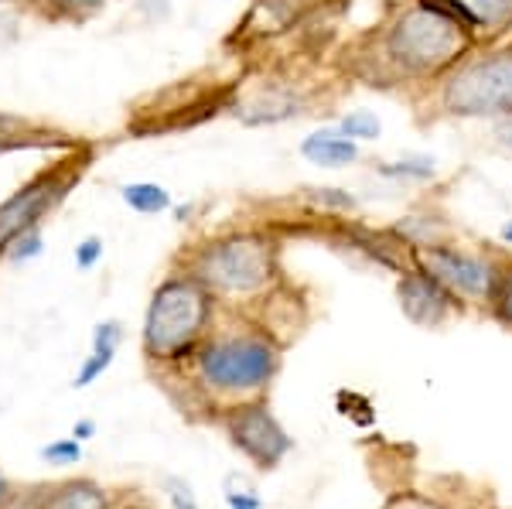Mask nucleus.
Instances as JSON below:
<instances>
[{
	"label": "nucleus",
	"instance_id": "obj_4",
	"mask_svg": "<svg viewBox=\"0 0 512 509\" xmlns=\"http://www.w3.org/2000/svg\"><path fill=\"white\" fill-rule=\"evenodd\" d=\"M475 38L465 35L458 24L444 21L441 14L427 11L424 4H410L386 24L383 31V62L403 79H437L448 76L465 55L472 52Z\"/></svg>",
	"mask_w": 512,
	"mask_h": 509
},
{
	"label": "nucleus",
	"instance_id": "obj_9",
	"mask_svg": "<svg viewBox=\"0 0 512 509\" xmlns=\"http://www.w3.org/2000/svg\"><path fill=\"white\" fill-rule=\"evenodd\" d=\"M396 301H400L403 318L417 328H441L454 315L465 311V301L420 264L400 270V277H396Z\"/></svg>",
	"mask_w": 512,
	"mask_h": 509
},
{
	"label": "nucleus",
	"instance_id": "obj_24",
	"mask_svg": "<svg viewBox=\"0 0 512 509\" xmlns=\"http://www.w3.org/2000/svg\"><path fill=\"white\" fill-rule=\"evenodd\" d=\"M383 509H444L437 499L424 496V492H396V496L386 499Z\"/></svg>",
	"mask_w": 512,
	"mask_h": 509
},
{
	"label": "nucleus",
	"instance_id": "obj_6",
	"mask_svg": "<svg viewBox=\"0 0 512 509\" xmlns=\"http://www.w3.org/2000/svg\"><path fill=\"white\" fill-rule=\"evenodd\" d=\"M89 164V154H69V158L55 161L52 168L38 171L31 182H24L11 199L0 202V257L7 253L18 236L31 233L48 219V212L59 209L72 185H79L82 171Z\"/></svg>",
	"mask_w": 512,
	"mask_h": 509
},
{
	"label": "nucleus",
	"instance_id": "obj_18",
	"mask_svg": "<svg viewBox=\"0 0 512 509\" xmlns=\"http://www.w3.org/2000/svg\"><path fill=\"white\" fill-rule=\"evenodd\" d=\"M345 137H352L355 144H369V141H379L383 137V120L376 117L373 110H352L345 113L342 120L335 123Z\"/></svg>",
	"mask_w": 512,
	"mask_h": 509
},
{
	"label": "nucleus",
	"instance_id": "obj_33",
	"mask_svg": "<svg viewBox=\"0 0 512 509\" xmlns=\"http://www.w3.org/2000/svg\"><path fill=\"white\" fill-rule=\"evenodd\" d=\"M499 240L506 243V246H512V219H509V223H502V229H499Z\"/></svg>",
	"mask_w": 512,
	"mask_h": 509
},
{
	"label": "nucleus",
	"instance_id": "obj_16",
	"mask_svg": "<svg viewBox=\"0 0 512 509\" xmlns=\"http://www.w3.org/2000/svg\"><path fill=\"white\" fill-rule=\"evenodd\" d=\"M31 7L48 21L59 24H82L89 21L93 14H99L106 7V0H28Z\"/></svg>",
	"mask_w": 512,
	"mask_h": 509
},
{
	"label": "nucleus",
	"instance_id": "obj_21",
	"mask_svg": "<svg viewBox=\"0 0 512 509\" xmlns=\"http://www.w3.org/2000/svg\"><path fill=\"white\" fill-rule=\"evenodd\" d=\"M41 250H45V236H41V226H38V229H31V233L18 236V240L7 246L4 257L11 260V264H28V260L41 257Z\"/></svg>",
	"mask_w": 512,
	"mask_h": 509
},
{
	"label": "nucleus",
	"instance_id": "obj_12",
	"mask_svg": "<svg viewBox=\"0 0 512 509\" xmlns=\"http://www.w3.org/2000/svg\"><path fill=\"white\" fill-rule=\"evenodd\" d=\"M31 509H113L110 492L93 479H69L38 492Z\"/></svg>",
	"mask_w": 512,
	"mask_h": 509
},
{
	"label": "nucleus",
	"instance_id": "obj_32",
	"mask_svg": "<svg viewBox=\"0 0 512 509\" xmlns=\"http://www.w3.org/2000/svg\"><path fill=\"white\" fill-rule=\"evenodd\" d=\"M113 509H154L151 503H140V499H134V503H130V499H123V503H117Z\"/></svg>",
	"mask_w": 512,
	"mask_h": 509
},
{
	"label": "nucleus",
	"instance_id": "obj_8",
	"mask_svg": "<svg viewBox=\"0 0 512 509\" xmlns=\"http://www.w3.org/2000/svg\"><path fill=\"white\" fill-rule=\"evenodd\" d=\"M222 431H226L229 445L260 472L277 469L294 451V438L287 434L284 424L277 421L274 410H270V404L263 397L226 407V414H222Z\"/></svg>",
	"mask_w": 512,
	"mask_h": 509
},
{
	"label": "nucleus",
	"instance_id": "obj_19",
	"mask_svg": "<svg viewBox=\"0 0 512 509\" xmlns=\"http://www.w3.org/2000/svg\"><path fill=\"white\" fill-rule=\"evenodd\" d=\"M489 311L499 325L512 328V257H502V270H499V284H495V294L489 301Z\"/></svg>",
	"mask_w": 512,
	"mask_h": 509
},
{
	"label": "nucleus",
	"instance_id": "obj_31",
	"mask_svg": "<svg viewBox=\"0 0 512 509\" xmlns=\"http://www.w3.org/2000/svg\"><path fill=\"white\" fill-rule=\"evenodd\" d=\"M11 499H14V486L4 479V472H0V509H7V506H11Z\"/></svg>",
	"mask_w": 512,
	"mask_h": 509
},
{
	"label": "nucleus",
	"instance_id": "obj_15",
	"mask_svg": "<svg viewBox=\"0 0 512 509\" xmlns=\"http://www.w3.org/2000/svg\"><path fill=\"white\" fill-rule=\"evenodd\" d=\"M376 175L386 182H434L437 161L431 154H403L396 161H376Z\"/></svg>",
	"mask_w": 512,
	"mask_h": 509
},
{
	"label": "nucleus",
	"instance_id": "obj_34",
	"mask_svg": "<svg viewBox=\"0 0 512 509\" xmlns=\"http://www.w3.org/2000/svg\"><path fill=\"white\" fill-rule=\"evenodd\" d=\"M0 4H14V0H0Z\"/></svg>",
	"mask_w": 512,
	"mask_h": 509
},
{
	"label": "nucleus",
	"instance_id": "obj_27",
	"mask_svg": "<svg viewBox=\"0 0 512 509\" xmlns=\"http://www.w3.org/2000/svg\"><path fill=\"white\" fill-rule=\"evenodd\" d=\"M137 11L147 21H164L171 14V0H137Z\"/></svg>",
	"mask_w": 512,
	"mask_h": 509
},
{
	"label": "nucleus",
	"instance_id": "obj_26",
	"mask_svg": "<svg viewBox=\"0 0 512 509\" xmlns=\"http://www.w3.org/2000/svg\"><path fill=\"white\" fill-rule=\"evenodd\" d=\"M99 260H103V240H99V236H86V240L76 246V267L93 270Z\"/></svg>",
	"mask_w": 512,
	"mask_h": 509
},
{
	"label": "nucleus",
	"instance_id": "obj_7",
	"mask_svg": "<svg viewBox=\"0 0 512 509\" xmlns=\"http://www.w3.org/2000/svg\"><path fill=\"white\" fill-rule=\"evenodd\" d=\"M417 264L431 270L437 281L451 287L461 301L489 308L495 284H499L502 257L485 250H465V246H458L454 240H437L431 246H420Z\"/></svg>",
	"mask_w": 512,
	"mask_h": 509
},
{
	"label": "nucleus",
	"instance_id": "obj_14",
	"mask_svg": "<svg viewBox=\"0 0 512 509\" xmlns=\"http://www.w3.org/2000/svg\"><path fill=\"white\" fill-rule=\"evenodd\" d=\"M120 199L127 205L130 212H137V216H161V212L175 209V199H171V192L158 182H130L120 188Z\"/></svg>",
	"mask_w": 512,
	"mask_h": 509
},
{
	"label": "nucleus",
	"instance_id": "obj_29",
	"mask_svg": "<svg viewBox=\"0 0 512 509\" xmlns=\"http://www.w3.org/2000/svg\"><path fill=\"white\" fill-rule=\"evenodd\" d=\"M495 141H499L512 154V117L509 120H495Z\"/></svg>",
	"mask_w": 512,
	"mask_h": 509
},
{
	"label": "nucleus",
	"instance_id": "obj_23",
	"mask_svg": "<svg viewBox=\"0 0 512 509\" xmlns=\"http://www.w3.org/2000/svg\"><path fill=\"white\" fill-rule=\"evenodd\" d=\"M308 199L318 205V209H338V212H352L355 199L345 188H308Z\"/></svg>",
	"mask_w": 512,
	"mask_h": 509
},
{
	"label": "nucleus",
	"instance_id": "obj_20",
	"mask_svg": "<svg viewBox=\"0 0 512 509\" xmlns=\"http://www.w3.org/2000/svg\"><path fill=\"white\" fill-rule=\"evenodd\" d=\"M31 130H35L31 120L14 117V113H0V154L14 151V147H24V144H38V141H28V137H38V134H31Z\"/></svg>",
	"mask_w": 512,
	"mask_h": 509
},
{
	"label": "nucleus",
	"instance_id": "obj_22",
	"mask_svg": "<svg viewBox=\"0 0 512 509\" xmlns=\"http://www.w3.org/2000/svg\"><path fill=\"white\" fill-rule=\"evenodd\" d=\"M41 458L52 465H76L82 458V441L79 438H59L52 445L41 448Z\"/></svg>",
	"mask_w": 512,
	"mask_h": 509
},
{
	"label": "nucleus",
	"instance_id": "obj_25",
	"mask_svg": "<svg viewBox=\"0 0 512 509\" xmlns=\"http://www.w3.org/2000/svg\"><path fill=\"white\" fill-rule=\"evenodd\" d=\"M168 509H198V499L185 479H168Z\"/></svg>",
	"mask_w": 512,
	"mask_h": 509
},
{
	"label": "nucleus",
	"instance_id": "obj_10",
	"mask_svg": "<svg viewBox=\"0 0 512 509\" xmlns=\"http://www.w3.org/2000/svg\"><path fill=\"white\" fill-rule=\"evenodd\" d=\"M239 123L246 127H274L304 113V96L291 86H263L233 106Z\"/></svg>",
	"mask_w": 512,
	"mask_h": 509
},
{
	"label": "nucleus",
	"instance_id": "obj_3",
	"mask_svg": "<svg viewBox=\"0 0 512 509\" xmlns=\"http://www.w3.org/2000/svg\"><path fill=\"white\" fill-rule=\"evenodd\" d=\"M185 270L216 298H256L280 274V243L267 229H233L202 243Z\"/></svg>",
	"mask_w": 512,
	"mask_h": 509
},
{
	"label": "nucleus",
	"instance_id": "obj_2",
	"mask_svg": "<svg viewBox=\"0 0 512 509\" xmlns=\"http://www.w3.org/2000/svg\"><path fill=\"white\" fill-rule=\"evenodd\" d=\"M219 298L198 277L168 274L154 287L144 311L140 346L144 356L158 366H181L195 356V349L216 332Z\"/></svg>",
	"mask_w": 512,
	"mask_h": 509
},
{
	"label": "nucleus",
	"instance_id": "obj_11",
	"mask_svg": "<svg viewBox=\"0 0 512 509\" xmlns=\"http://www.w3.org/2000/svg\"><path fill=\"white\" fill-rule=\"evenodd\" d=\"M301 158L315 168H328V171H338V168H352L355 161L362 158L359 144L352 137H345L338 127H321L315 134H308L301 141Z\"/></svg>",
	"mask_w": 512,
	"mask_h": 509
},
{
	"label": "nucleus",
	"instance_id": "obj_28",
	"mask_svg": "<svg viewBox=\"0 0 512 509\" xmlns=\"http://www.w3.org/2000/svg\"><path fill=\"white\" fill-rule=\"evenodd\" d=\"M226 509H263L256 492H226Z\"/></svg>",
	"mask_w": 512,
	"mask_h": 509
},
{
	"label": "nucleus",
	"instance_id": "obj_1",
	"mask_svg": "<svg viewBox=\"0 0 512 509\" xmlns=\"http://www.w3.org/2000/svg\"><path fill=\"white\" fill-rule=\"evenodd\" d=\"M188 369L205 397L233 407L270 390L274 376L280 373V346L267 332L226 328V332H212L195 349Z\"/></svg>",
	"mask_w": 512,
	"mask_h": 509
},
{
	"label": "nucleus",
	"instance_id": "obj_17",
	"mask_svg": "<svg viewBox=\"0 0 512 509\" xmlns=\"http://www.w3.org/2000/svg\"><path fill=\"white\" fill-rule=\"evenodd\" d=\"M475 14L482 35H506L512 31V0H461Z\"/></svg>",
	"mask_w": 512,
	"mask_h": 509
},
{
	"label": "nucleus",
	"instance_id": "obj_13",
	"mask_svg": "<svg viewBox=\"0 0 512 509\" xmlns=\"http://www.w3.org/2000/svg\"><path fill=\"white\" fill-rule=\"evenodd\" d=\"M120 339H123V325L117 322V318H106V322H99L93 328V352H89L86 363L79 366V373H76V380H72V387H76V390L93 387L99 376H103L106 369L113 366V359H117Z\"/></svg>",
	"mask_w": 512,
	"mask_h": 509
},
{
	"label": "nucleus",
	"instance_id": "obj_30",
	"mask_svg": "<svg viewBox=\"0 0 512 509\" xmlns=\"http://www.w3.org/2000/svg\"><path fill=\"white\" fill-rule=\"evenodd\" d=\"M96 434V421H76V428H72V438L79 441H89Z\"/></svg>",
	"mask_w": 512,
	"mask_h": 509
},
{
	"label": "nucleus",
	"instance_id": "obj_5",
	"mask_svg": "<svg viewBox=\"0 0 512 509\" xmlns=\"http://www.w3.org/2000/svg\"><path fill=\"white\" fill-rule=\"evenodd\" d=\"M441 113L458 120L512 117V48L472 55L458 62L441 82Z\"/></svg>",
	"mask_w": 512,
	"mask_h": 509
}]
</instances>
